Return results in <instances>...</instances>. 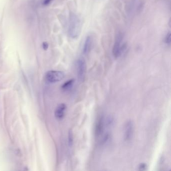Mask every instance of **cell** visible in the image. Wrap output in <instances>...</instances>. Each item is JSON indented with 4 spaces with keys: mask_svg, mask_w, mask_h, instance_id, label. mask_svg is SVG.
<instances>
[{
    "mask_svg": "<svg viewBox=\"0 0 171 171\" xmlns=\"http://www.w3.org/2000/svg\"><path fill=\"white\" fill-rule=\"evenodd\" d=\"M42 45H43V48L44 50H47L48 48V46H49L48 43L47 42H44Z\"/></svg>",
    "mask_w": 171,
    "mask_h": 171,
    "instance_id": "13",
    "label": "cell"
},
{
    "mask_svg": "<svg viewBox=\"0 0 171 171\" xmlns=\"http://www.w3.org/2000/svg\"><path fill=\"white\" fill-rule=\"evenodd\" d=\"M66 110V105L64 104H60L55 111V118L57 119H62L64 116Z\"/></svg>",
    "mask_w": 171,
    "mask_h": 171,
    "instance_id": "6",
    "label": "cell"
},
{
    "mask_svg": "<svg viewBox=\"0 0 171 171\" xmlns=\"http://www.w3.org/2000/svg\"><path fill=\"white\" fill-rule=\"evenodd\" d=\"M68 139L69 146L71 147H72V146L73 143V133H72V132L71 130H70L69 131Z\"/></svg>",
    "mask_w": 171,
    "mask_h": 171,
    "instance_id": "10",
    "label": "cell"
},
{
    "mask_svg": "<svg viewBox=\"0 0 171 171\" xmlns=\"http://www.w3.org/2000/svg\"><path fill=\"white\" fill-rule=\"evenodd\" d=\"M75 82V80L74 79H70L68 80L66 82H65L64 84L62 86V89L64 90H67L71 89V87L73 86V84Z\"/></svg>",
    "mask_w": 171,
    "mask_h": 171,
    "instance_id": "9",
    "label": "cell"
},
{
    "mask_svg": "<svg viewBox=\"0 0 171 171\" xmlns=\"http://www.w3.org/2000/svg\"><path fill=\"white\" fill-rule=\"evenodd\" d=\"M86 61L82 58H79L77 61V74L78 80L80 82L84 81L86 76Z\"/></svg>",
    "mask_w": 171,
    "mask_h": 171,
    "instance_id": "4",
    "label": "cell"
},
{
    "mask_svg": "<svg viewBox=\"0 0 171 171\" xmlns=\"http://www.w3.org/2000/svg\"><path fill=\"white\" fill-rule=\"evenodd\" d=\"M147 168V165L144 163H142L139 166V170H141V171H144Z\"/></svg>",
    "mask_w": 171,
    "mask_h": 171,
    "instance_id": "12",
    "label": "cell"
},
{
    "mask_svg": "<svg viewBox=\"0 0 171 171\" xmlns=\"http://www.w3.org/2000/svg\"><path fill=\"white\" fill-rule=\"evenodd\" d=\"M65 77L64 72L60 71L51 70L45 74V78L50 83H56L62 80Z\"/></svg>",
    "mask_w": 171,
    "mask_h": 171,
    "instance_id": "3",
    "label": "cell"
},
{
    "mask_svg": "<svg viewBox=\"0 0 171 171\" xmlns=\"http://www.w3.org/2000/svg\"><path fill=\"white\" fill-rule=\"evenodd\" d=\"M133 123L132 121H128L125 124L124 139L126 142L130 141L133 136Z\"/></svg>",
    "mask_w": 171,
    "mask_h": 171,
    "instance_id": "5",
    "label": "cell"
},
{
    "mask_svg": "<svg viewBox=\"0 0 171 171\" xmlns=\"http://www.w3.org/2000/svg\"><path fill=\"white\" fill-rule=\"evenodd\" d=\"M165 42L166 44H170L171 43V33H169L168 34H167L165 38Z\"/></svg>",
    "mask_w": 171,
    "mask_h": 171,
    "instance_id": "11",
    "label": "cell"
},
{
    "mask_svg": "<svg viewBox=\"0 0 171 171\" xmlns=\"http://www.w3.org/2000/svg\"><path fill=\"white\" fill-rule=\"evenodd\" d=\"M93 44V39L90 36H87L84 41L83 47V52L85 54L88 53L91 50Z\"/></svg>",
    "mask_w": 171,
    "mask_h": 171,
    "instance_id": "8",
    "label": "cell"
},
{
    "mask_svg": "<svg viewBox=\"0 0 171 171\" xmlns=\"http://www.w3.org/2000/svg\"><path fill=\"white\" fill-rule=\"evenodd\" d=\"M123 36L121 33H118L115 38V42L112 48V54L114 57L118 58L121 56L123 51L122 45Z\"/></svg>",
    "mask_w": 171,
    "mask_h": 171,
    "instance_id": "2",
    "label": "cell"
},
{
    "mask_svg": "<svg viewBox=\"0 0 171 171\" xmlns=\"http://www.w3.org/2000/svg\"><path fill=\"white\" fill-rule=\"evenodd\" d=\"M53 0H44L43 2L44 5H48Z\"/></svg>",
    "mask_w": 171,
    "mask_h": 171,
    "instance_id": "14",
    "label": "cell"
},
{
    "mask_svg": "<svg viewBox=\"0 0 171 171\" xmlns=\"http://www.w3.org/2000/svg\"><path fill=\"white\" fill-rule=\"evenodd\" d=\"M82 30V22L78 16L75 13H70L69 25V34L72 38H77Z\"/></svg>",
    "mask_w": 171,
    "mask_h": 171,
    "instance_id": "1",
    "label": "cell"
},
{
    "mask_svg": "<svg viewBox=\"0 0 171 171\" xmlns=\"http://www.w3.org/2000/svg\"><path fill=\"white\" fill-rule=\"evenodd\" d=\"M104 128V120L103 117H100L96 123L95 134L97 137L100 136L103 133Z\"/></svg>",
    "mask_w": 171,
    "mask_h": 171,
    "instance_id": "7",
    "label": "cell"
}]
</instances>
